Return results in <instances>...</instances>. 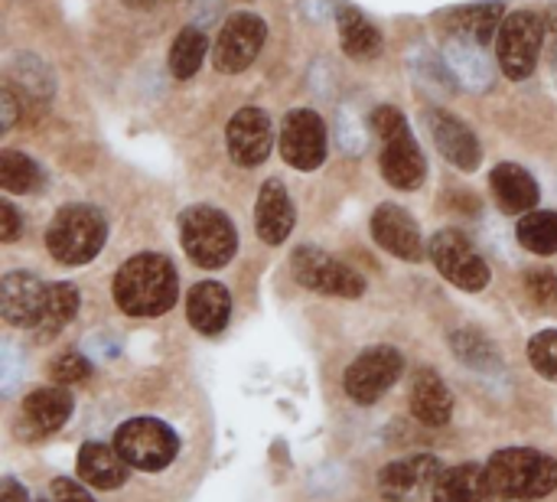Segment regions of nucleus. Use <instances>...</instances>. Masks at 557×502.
Listing matches in <instances>:
<instances>
[{
	"label": "nucleus",
	"instance_id": "obj_1",
	"mask_svg": "<svg viewBox=\"0 0 557 502\" xmlns=\"http://www.w3.org/2000/svg\"><path fill=\"white\" fill-rule=\"evenodd\" d=\"M176 268L163 255H137L114 274V301L127 317H160L176 304Z\"/></svg>",
	"mask_w": 557,
	"mask_h": 502
},
{
	"label": "nucleus",
	"instance_id": "obj_2",
	"mask_svg": "<svg viewBox=\"0 0 557 502\" xmlns=\"http://www.w3.org/2000/svg\"><path fill=\"white\" fill-rule=\"evenodd\" d=\"M486 483L496 500L532 502L557 490V461L532 448H506L486 461Z\"/></svg>",
	"mask_w": 557,
	"mask_h": 502
},
{
	"label": "nucleus",
	"instance_id": "obj_3",
	"mask_svg": "<svg viewBox=\"0 0 557 502\" xmlns=\"http://www.w3.org/2000/svg\"><path fill=\"white\" fill-rule=\"evenodd\" d=\"M372 131L382 140V176L395 189H418L428 176V163L405 114L392 105H379L372 111Z\"/></svg>",
	"mask_w": 557,
	"mask_h": 502
},
{
	"label": "nucleus",
	"instance_id": "obj_4",
	"mask_svg": "<svg viewBox=\"0 0 557 502\" xmlns=\"http://www.w3.org/2000/svg\"><path fill=\"white\" fill-rule=\"evenodd\" d=\"M108 238V222L91 206H65L52 216L46 229V248L59 265H88Z\"/></svg>",
	"mask_w": 557,
	"mask_h": 502
},
{
	"label": "nucleus",
	"instance_id": "obj_5",
	"mask_svg": "<svg viewBox=\"0 0 557 502\" xmlns=\"http://www.w3.org/2000/svg\"><path fill=\"white\" fill-rule=\"evenodd\" d=\"M180 238L193 265L215 271L225 268L238 252V232L232 219L212 206H193L180 216Z\"/></svg>",
	"mask_w": 557,
	"mask_h": 502
},
{
	"label": "nucleus",
	"instance_id": "obj_6",
	"mask_svg": "<svg viewBox=\"0 0 557 502\" xmlns=\"http://www.w3.org/2000/svg\"><path fill=\"white\" fill-rule=\"evenodd\" d=\"M117 454L140 474H163L180 457V438L157 418H131L114 431Z\"/></svg>",
	"mask_w": 557,
	"mask_h": 502
},
{
	"label": "nucleus",
	"instance_id": "obj_7",
	"mask_svg": "<svg viewBox=\"0 0 557 502\" xmlns=\"http://www.w3.org/2000/svg\"><path fill=\"white\" fill-rule=\"evenodd\" d=\"M545 42V20L535 10H516L503 20L499 36H496V56L499 69L509 78H529L539 65Z\"/></svg>",
	"mask_w": 557,
	"mask_h": 502
},
{
	"label": "nucleus",
	"instance_id": "obj_8",
	"mask_svg": "<svg viewBox=\"0 0 557 502\" xmlns=\"http://www.w3.org/2000/svg\"><path fill=\"white\" fill-rule=\"evenodd\" d=\"M290 271L294 278L307 287V291H317V294H330V297H362L366 294V278L359 271H352L349 265H343L339 258L320 252V248H310V245H300L290 258Z\"/></svg>",
	"mask_w": 557,
	"mask_h": 502
},
{
	"label": "nucleus",
	"instance_id": "obj_9",
	"mask_svg": "<svg viewBox=\"0 0 557 502\" xmlns=\"http://www.w3.org/2000/svg\"><path fill=\"white\" fill-rule=\"evenodd\" d=\"M405 372V356L395 346H372L346 369V395L356 405H375Z\"/></svg>",
	"mask_w": 557,
	"mask_h": 502
},
{
	"label": "nucleus",
	"instance_id": "obj_10",
	"mask_svg": "<svg viewBox=\"0 0 557 502\" xmlns=\"http://www.w3.org/2000/svg\"><path fill=\"white\" fill-rule=\"evenodd\" d=\"M428 255L437 265V271L460 291H483L490 284V265L476 255L467 235L454 229L437 232L428 245Z\"/></svg>",
	"mask_w": 557,
	"mask_h": 502
},
{
	"label": "nucleus",
	"instance_id": "obj_11",
	"mask_svg": "<svg viewBox=\"0 0 557 502\" xmlns=\"http://www.w3.org/2000/svg\"><path fill=\"white\" fill-rule=\"evenodd\" d=\"M281 154L297 170H317L326 160V124L317 111L297 108L281 131Z\"/></svg>",
	"mask_w": 557,
	"mask_h": 502
},
{
	"label": "nucleus",
	"instance_id": "obj_12",
	"mask_svg": "<svg viewBox=\"0 0 557 502\" xmlns=\"http://www.w3.org/2000/svg\"><path fill=\"white\" fill-rule=\"evenodd\" d=\"M264 36H268V29L258 13H235L215 39V56H212L215 69L228 72V75L248 69L255 62V56L261 52Z\"/></svg>",
	"mask_w": 557,
	"mask_h": 502
},
{
	"label": "nucleus",
	"instance_id": "obj_13",
	"mask_svg": "<svg viewBox=\"0 0 557 502\" xmlns=\"http://www.w3.org/2000/svg\"><path fill=\"white\" fill-rule=\"evenodd\" d=\"M72 408H75V402H72V395L62 385L36 389L20 405L16 434L23 441H42V438L55 434L72 418Z\"/></svg>",
	"mask_w": 557,
	"mask_h": 502
},
{
	"label": "nucleus",
	"instance_id": "obj_14",
	"mask_svg": "<svg viewBox=\"0 0 557 502\" xmlns=\"http://www.w3.org/2000/svg\"><path fill=\"white\" fill-rule=\"evenodd\" d=\"M444 464L434 454H411L405 461H392L379 474V493L385 502H411L424 490H434Z\"/></svg>",
	"mask_w": 557,
	"mask_h": 502
},
{
	"label": "nucleus",
	"instance_id": "obj_15",
	"mask_svg": "<svg viewBox=\"0 0 557 502\" xmlns=\"http://www.w3.org/2000/svg\"><path fill=\"white\" fill-rule=\"evenodd\" d=\"M225 140H228V154L235 163L258 167L271 154V140H274L271 118L261 108H242L232 114V121L225 127Z\"/></svg>",
	"mask_w": 557,
	"mask_h": 502
},
{
	"label": "nucleus",
	"instance_id": "obj_16",
	"mask_svg": "<svg viewBox=\"0 0 557 502\" xmlns=\"http://www.w3.org/2000/svg\"><path fill=\"white\" fill-rule=\"evenodd\" d=\"M46 291L49 284H42L36 274L29 271H10L0 281V314L10 327H23V330H36L42 307H46Z\"/></svg>",
	"mask_w": 557,
	"mask_h": 502
},
{
	"label": "nucleus",
	"instance_id": "obj_17",
	"mask_svg": "<svg viewBox=\"0 0 557 502\" xmlns=\"http://www.w3.org/2000/svg\"><path fill=\"white\" fill-rule=\"evenodd\" d=\"M428 127H431V137L437 144V150L460 170H476L480 160H483V147L476 140V134L450 111L444 108H431L428 111Z\"/></svg>",
	"mask_w": 557,
	"mask_h": 502
},
{
	"label": "nucleus",
	"instance_id": "obj_18",
	"mask_svg": "<svg viewBox=\"0 0 557 502\" xmlns=\"http://www.w3.org/2000/svg\"><path fill=\"white\" fill-rule=\"evenodd\" d=\"M372 235L385 252H392L401 261H421L428 255L418 222L401 206H379L372 216Z\"/></svg>",
	"mask_w": 557,
	"mask_h": 502
},
{
	"label": "nucleus",
	"instance_id": "obj_19",
	"mask_svg": "<svg viewBox=\"0 0 557 502\" xmlns=\"http://www.w3.org/2000/svg\"><path fill=\"white\" fill-rule=\"evenodd\" d=\"M78 480L91 490L101 493H114L131 480V464L117 454L114 444H101V441H88L78 448V461H75Z\"/></svg>",
	"mask_w": 557,
	"mask_h": 502
},
{
	"label": "nucleus",
	"instance_id": "obj_20",
	"mask_svg": "<svg viewBox=\"0 0 557 502\" xmlns=\"http://www.w3.org/2000/svg\"><path fill=\"white\" fill-rule=\"evenodd\" d=\"M297 212H294V199L287 193V186L281 180H268L258 193V206H255V232L261 242L268 245H281L287 242V235L294 232Z\"/></svg>",
	"mask_w": 557,
	"mask_h": 502
},
{
	"label": "nucleus",
	"instance_id": "obj_21",
	"mask_svg": "<svg viewBox=\"0 0 557 502\" xmlns=\"http://www.w3.org/2000/svg\"><path fill=\"white\" fill-rule=\"evenodd\" d=\"M490 186H493V196H496L499 209L509 212V216H525L542 199L535 176L519 163H499L493 170V176H490Z\"/></svg>",
	"mask_w": 557,
	"mask_h": 502
},
{
	"label": "nucleus",
	"instance_id": "obj_22",
	"mask_svg": "<svg viewBox=\"0 0 557 502\" xmlns=\"http://www.w3.org/2000/svg\"><path fill=\"white\" fill-rule=\"evenodd\" d=\"M186 317L193 323V330H199L202 336H215L225 330L228 317H232V297L219 281H199L189 294H186Z\"/></svg>",
	"mask_w": 557,
	"mask_h": 502
},
{
	"label": "nucleus",
	"instance_id": "obj_23",
	"mask_svg": "<svg viewBox=\"0 0 557 502\" xmlns=\"http://www.w3.org/2000/svg\"><path fill=\"white\" fill-rule=\"evenodd\" d=\"M447 62H450V72L470 88V91H486L496 78V69L486 56V46L473 42V39H463V36H454L447 39Z\"/></svg>",
	"mask_w": 557,
	"mask_h": 502
},
{
	"label": "nucleus",
	"instance_id": "obj_24",
	"mask_svg": "<svg viewBox=\"0 0 557 502\" xmlns=\"http://www.w3.org/2000/svg\"><path fill=\"white\" fill-rule=\"evenodd\" d=\"M493 490L486 483V470L476 464H457L447 467L434 490H431V502H493Z\"/></svg>",
	"mask_w": 557,
	"mask_h": 502
},
{
	"label": "nucleus",
	"instance_id": "obj_25",
	"mask_svg": "<svg viewBox=\"0 0 557 502\" xmlns=\"http://www.w3.org/2000/svg\"><path fill=\"white\" fill-rule=\"evenodd\" d=\"M411 412L421 425L428 428H444L454 415V395L444 385V379L431 369L418 372L414 389H411Z\"/></svg>",
	"mask_w": 557,
	"mask_h": 502
},
{
	"label": "nucleus",
	"instance_id": "obj_26",
	"mask_svg": "<svg viewBox=\"0 0 557 502\" xmlns=\"http://www.w3.org/2000/svg\"><path fill=\"white\" fill-rule=\"evenodd\" d=\"M503 3L499 0H486V3H470V7H460L454 13H447V29L454 36H463V39H473L480 46H490L496 42L499 36V26H503Z\"/></svg>",
	"mask_w": 557,
	"mask_h": 502
},
{
	"label": "nucleus",
	"instance_id": "obj_27",
	"mask_svg": "<svg viewBox=\"0 0 557 502\" xmlns=\"http://www.w3.org/2000/svg\"><path fill=\"white\" fill-rule=\"evenodd\" d=\"M78 304H82V294L75 284H49L46 291V307H42V317L36 323V336L39 340H52L75 314H78Z\"/></svg>",
	"mask_w": 557,
	"mask_h": 502
},
{
	"label": "nucleus",
	"instance_id": "obj_28",
	"mask_svg": "<svg viewBox=\"0 0 557 502\" xmlns=\"http://www.w3.org/2000/svg\"><path fill=\"white\" fill-rule=\"evenodd\" d=\"M339 39H343L346 56L352 59H375L382 52V33L359 10L339 13Z\"/></svg>",
	"mask_w": 557,
	"mask_h": 502
},
{
	"label": "nucleus",
	"instance_id": "obj_29",
	"mask_svg": "<svg viewBox=\"0 0 557 502\" xmlns=\"http://www.w3.org/2000/svg\"><path fill=\"white\" fill-rule=\"evenodd\" d=\"M206 52H209L206 33L196 29V26H183L176 33V39H173V49H170V69H173V75L176 78H193L199 72Z\"/></svg>",
	"mask_w": 557,
	"mask_h": 502
},
{
	"label": "nucleus",
	"instance_id": "obj_30",
	"mask_svg": "<svg viewBox=\"0 0 557 502\" xmlns=\"http://www.w3.org/2000/svg\"><path fill=\"white\" fill-rule=\"evenodd\" d=\"M42 170L36 160H29L26 154L16 150H3L0 154V186L7 193H39L42 189Z\"/></svg>",
	"mask_w": 557,
	"mask_h": 502
},
{
	"label": "nucleus",
	"instance_id": "obj_31",
	"mask_svg": "<svg viewBox=\"0 0 557 502\" xmlns=\"http://www.w3.org/2000/svg\"><path fill=\"white\" fill-rule=\"evenodd\" d=\"M522 248H529L532 255H555L557 252V212H525L519 229H516Z\"/></svg>",
	"mask_w": 557,
	"mask_h": 502
},
{
	"label": "nucleus",
	"instance_id": "obj_32",
	"mask_svg": "<svg viewBox=\"0 0 557 502\" xmlns=\"http://www.w3.org/2000/svg\"><path fill=\"white\" fill-rule=\"evenodd\" d=\"M10 82L36 98H46L52 91V75H49L46 62H39L36 56H16L10 62Z\"/></svg>",
	"mask_w": 557,
	"mask_h": 502
},
{
	"label": "nucleus",
	"instance_id": "obj_33",
	"mask_svg": "<svg viewBox=\"0 0 557 502\" xmlns=\"http://www.w3.org/2000/svg\"><path fill=\"white\" fill-rule=\"evenodd\" d=\"M454 353L467 363V366H473V369H493L499 359H496V350H493V343L486 340V336H480L476 330H460V333H454Z\"/></svg>",
	"mask_w": 557,
	"mask_h": 502
},
{
	"label": "nucleus",
	"instance_id": "obj_34",
	"mask_svg": "<svg viewBox=\"0 0 557 502\" xmlns=\"http://www.w3.org/2000/svg\"><path fill=\"white\" fill-rule=\"evenodd\" d=\"M529 359L539 376L557 382V330H542L529 343Z\"/></svg>",
	"mask_w": 557,
	"mask_h": 502
},
{
	"label": "nucleus",
	"instance_id": "obj_35",
	"mask_svg": "<svg viewBox=\"0 0 557 502\" xmlns=\"http://www.w3.org/2000/svg\"><path fill=\"white\" fill-rule=\"evenodd\" d=\"M49 376L59 385H75V382H85L91 376V363L82 353H62L59 359L49 363Z\"/></svg>",
	"mask_w": 557,
	"mask_h": 502
},
{
	"label": "nucleus",
	"instance_id": "obj_36",
	"mask_svg": "<svg viewBox=\"0 0 557 502\" xmlns=\"http://www.w3.org/2000/svg\"><path fill=\"white\" fill-rule=\"evenodd\" d=\"M336 137H339V147H343L346 154H359V150L366 147V131L356 124V118H352L349 111L339 114V121H336Z\"/></svg>",
	"mask_w": 557,
	"mask_h": 502
},
{
	"label": "nucleus",
	"instance_id": "obj_37",
	"mask_svg": "<svg viewBox=\"0 0 557 502\" xmlns=\"http://www.w3.org/2000/svg\"><path fill=\"white\" fill-rule=\"evenodd\" d=\"M525 284H529V294H532L539 304H555L557 301V278L552 271L535 268V271H529Z\"/></svg>",
	"mask_w": 557,
	"mask_h": 502
},
{
	"label": "nucleus",
	"instance_id": "obj_38",
	"mask_svg": "<svg viewBox=\"0 0 557 502\" xmlns=\"http://www.w3.org/2000/svg\"><path fill=\"white\" fill-rule=\"evenodd\" d=\"M52 502H95V500L85 493L82 480L55 477V480H52Z\"/></svg>",
	"mask_w": 557,
	"mask_h": 502
},
{
	"label": "nucleus",
	"instance_id": "obj_39",
	"mask_svg": "<svg viewBox=\"0 0 557 502\" xmlns=\"http://www.w3.org/2000/svg\"><path fill=\"white\" fill-rule=\"evenodd\" d=\"M0 372H3V395H10L16 389V379H20V356L10 343H3V356H0Z\"/></svg>",
	"mask_w": 557,
	"mask_h": 502
},
{
	"label": "nucleus",
	"instance_id": "obj_40",
	"mask_svg": "<svg viewBox=\"0 0 557 502\" xmlns=\"http://www.w3.org/2000/svg\"><path fill=\"white\" fill-rule=\"evenodd\" d=\"M0 242H13L16 235H20V229H23V219H20V212H16V206L10 203V199H3L0 203Z\"/></svg>",
	"mask_w": 557,
	"mask_h": 502
},
{
	"label": "nucleus",
	"instance_id": "obj_41",
	"mask_svg": "<svg viewBox=\"0 0 557 502\" xmlns=\"http://www.w3.org/2000/svg\"><path fill=\"white\" fill-rule=\"evenodd\" d=\"M0 105H3V131H10L16 124V91L13 88H3Z\"/></svg>",
	"mask_w": 557,
	"mask_h": 502
},
{
	"label": "nucleus",
	"instance_id": "obj_42",
	"mask_svg": "<svg viewBox=\"0 0 557 502\" xmlns=\"http://www.w3.org/2000/svg\"><path fill=\"white\" fill-rule=\"evenodd\" d=\"M0 502H29V497H26V487H20L13 477H7V480H3V487H0Z\"/></svg>",
	"mask_w": 557,
	"mask_h": 502
},
{
	"label": "nucleus",
	"instance_id": "obj_43",
	"mask_svg": "<svg viewBox=\"0 0 557 502\" xmlns=\"http://www.w3.org/2000/svg\"><path fill=\"white\" fill-rule=\"evenodd\" d=\"M124 7H134V10H153V7H160V3H166V0H121Z\"/></svg>",
	"mask_w": 557,
	"mask_h": 502
}]
</instances>
